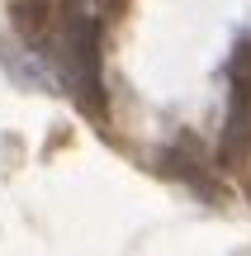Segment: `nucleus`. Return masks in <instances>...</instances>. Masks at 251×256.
Listing matches in <instances>:
<instances>
[{
	"instance_id": "obj_2",
	"label": "nucleus",
	"mask_w": 251,
	"mask_h": 256,
	"mask_svg": "<svg viewBox=\"0 0 251 256\" xmlns=\"http://www.w3.org/2000/svg\"><path fill=\"white\" fill-rule=\"evenodd\" d=\"M233 90H228V119L223 138H218V156L223 162H247L251 156V38H242V48L233 52Z\"/></svg>"
},
{
	"instance_id": "obj_1",
	"label": "nucleus",
	"mask_w": 251,
	"mask_h": 256,
	"mask_svg": "<svg viewBox=\"0 0 251 256\" xmlns=\"http://www.w3.org/2000/svg\"><path fill=\"white\" fill-rule=\"evenodd\" d=\"M62 76L71 95L100 119L104 114V76H100V19L95 14H71L62 34Z\"/></svg>"
}]
</instances>
